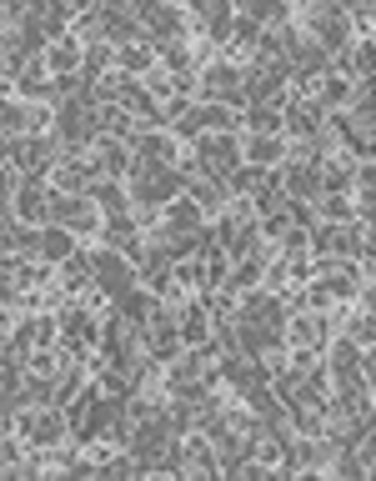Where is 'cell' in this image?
I'll list each match as a JSON object with an SVG mask.
<instances>
[{"instance_id": "cb8c5ba5", "label": "cell", "mask_w": 376, "mask_h": 481, "mask_svg": "<svg viewBox=\"0 0 376 481\" xmlns=\"http://www.w3.org/2000/svg\"><path fill=\"white\" fill-rule=\"evenodd\" d=\"M46 65L56 71V80H61L65 71H75V65H81V40H50Z\"/></svg>"}, {"instance_id": "1f68e13d", "label": "cell", "mask_w": 376, "mask_h": 481, "mask_svg": "<svg viewBox=\"0 0 376 481\" xmlns=\"http://www.w3.org/2000/svg\"><path fill=\"white\" fill-rule=\"evenodd\" d=\"M50 336H56V326H50L46 316H36L30 326H21V331H15V342H11V346H21V351H25V346H46Z\"/></svg>"}, {"instance_id": "8992f818", "label": "cell", "mask_w": 376, "mask_h": 481, "mask_svg": "<svg viewBox=\"0 0 376 481\" xmlns=\"http://www.w3.org/2000/svg\"><path fill=\"white\" fill-rule=\"evenodd\" d=\"M96 286H100V296L125 301V296H131V256H121V251H96Z\"/></svg>"}, {"instance_id": "5b68a950", "label": "cell", "mask_w": 376, "mask_h": 481, "mask_svg": "<svg viewBox=\"0 0 376 481\" xmlns=\"http://www.w3.org/2000/svg\"><path fill=\"white\" fill-rule=\"evenodd\" d=\"M281 186H286L291 201H321L326 196V161H296L291 156L281 165Z\"/></svg>"}, {"instance_id": "7402d4cb", "label": "cell", "mask_w": 376, "mask_h": 481, "mask_svg": "<svg viewBox=\"0 0 376 481\" xmlns=\"http://www.w3.org/2000/svg\"><path fill=\"white\" fill-rule=\"evenodd\" d=\"M90 281H96V256L75 251L71 261L61 266V286H65V291H81V286H90Z\"/></svg>"}, {"instance_id": "8fae6325", "label": "cell", "mask_w": 376, "mask_h": 481, "mask_svg": "<svg viewBox=\"0 0 376 481\" xmlns=\"http://www.w3.org/2000/svg\"><path fill=\"white\" fill-rule=\"evenodd\" d=\"M131 151H136V165H146V171H166V165L175 161V140L161 136V131H141Z\"/></svg>"}, {"instance_id": "52a82bcc", "label": "cell", "mask_w": 376, "mask_h": 481, "mask_svg": "<svg viewBox=\"0 0 376 481\" xmlns=\"http://www.w3.org/2000/svg\"><path fill=\"white\" fill-rule=\"evenodd\" d=\"M50 226H65V231H90L96 226V201L90 196H56V206H50Z\"/></svg>"}, {"instance_id": "7a4b0ae2", "label": "cell", "mask_w": 376, "mask_h": 481, "mask_svg": "<svg viewBox=\"0 0 376 481\" xmlns=\"http://www.w3.org/2000/svg\"><path fill=\"white\" fill-rule=\"evenodd\" d=\"M306 30H312V40L326 55H341L351 46V15L337 11V5H312L306 11Z\"/></svg>"}, {"instance_id": "6da1fadb", "label": "cell", "mask_w": 376, "mask_h": 481, "mask_svg": "<svg viewBox=\"0 0 376 481\" xmlns=\"http://www.w3.org/2000/svg\"><path fill=\"white\" fill-rule=\"evenodd\" d=\"M21 436L30 446H61L71 436V417H65L61 401H46V406H30L21 421Z\"/></svg>"}, {"instance_id": "d4e9b609", "label": "cell", "mask_w": 376, "mask_h": 481, "mask_svg": "<svg viewBox=\"0 0 376 481\" xmlns=\"http://www.w3.org/2000/svg\"><path fill=\"white\" fill-rule=\"evenodd\" d=\"M90 201H96L106 215H125V211H131V196H125V190L115 186V181H111V186H106V181H96V190H90Z\"/></svg>"}, {"instance_id": "e575fe53", "label": "cell", "mask_w": 376, "mask_h": 481, "mask_svg": "<svg viewBox=\"0 0 376 481\" xmlns=\"http://www.w3.org/2000/svg\"><path fill=\"white\" fill-rule=\"evenodd\" d=\"M156 55H161L166 65H175V71H186V65H191V46H186V40H166V46H156Z\"/></svg>"}, {"instance_id": "484cf974", "label": "cell", "mask_w": 376, "mask_h": 481, "mask_svg": "<svg viewBox=\"0 0 376 481\" xmlns=\"http://www.w3.org/2000/svg\"><path fill=\"white\" fill-rule=\"evenodd\" d=\"M246 126L256 131V136H281V126H286V115L276 111V105H251Z\"/></svg>"}, {"instance_id": "30bf717a", "label": "cell", "mask_w": 376, "mask_h": 481, "mask_svg": "<svg viewBox=\"0 0 376 481\" xmlns=\"http://www.w3.org/2000/svg\"><path fill=\"white\" fill-rule=\"evenodd\" d=\"M50 206H56V196H50L40 181H25L11 196V211L21 215V221H30V226H36V221H50Z\"/></svg>"}, {"instance_id": "3957f363", "label": "cell", "mask_w": 376, "mask_h": 481, "mask_svg": "<svg viewBox=\"0 0 376 481\" xmlns=\"http://www.w3.org/2000/svg\"><path fill=\"white\" fill-rule=\"evenodd\" d=\"M201 101L206 105H241L246 101V76L226 61L206 65V71H201Z\"/></svg>"}, {"instance_id": "d590c367", "label": "cell", "mask_w": 376, "mask_h": 481, "mask_svg": "<svg viewBox=\"0 0 376 481\" xmlns=\"http://www.w3.org/2000/svg\"><path fill=\"white\" fill-rule=\"evenodd\" d=\"M156 61V46H121V65L125 71H146Z\"/></svg>"}, {"instance_id": "f1b7e54d", "label": "cell", "mask_w": 376, "mask_h": 481, "mask_svg": "<svg viewBox=\"0 0 376 481\" xmlns=\"http://www.w3.org/2000/svg\"><path fill=\"white\" fill-rule=\"evenodd\" d=\"M181 467H186V471H201V477H206V471H216L221 461L206 451V442H181Z\"/></svg>"}, {"instance_id": "f35d334b", "label": "cell", "mask_w": 376, "mask_h": 481, "mask_svg": "<svg viewBox=\"0 0 376 481\" xmlns=\"http://www.w3.org/2000/svg\"><path fill=\"white\" fill-rule=\"evenodd\" d=\"M356 186L362 196H376V165H356Z\"/></svg>"}, {"instance_id": "d6986e66", "label": "cell", "mask_w": 376, "mask_h": 481, "mask_svg": "<svg viewBox=\"0 0 376 481\" xmlns=\"http://www.w3.org/2000/svg\"><path fill=\"white\" fill-rule=\"evenodd\" d=\"M96 171L100 176H125V171H131V146H121V140H100Z\"/></svg>"}, {"instance_id": "83f0119b", "label": "cell", "mask_w": 376, "mask_h": 481, "mask_svg": "<svg viewBox=\"0 0 376 481\" xmlns=\"http://www.w3.org/2000/svg\"><path fill=\"white\" fill-rule=\"evenodd\" d=\"M206 105H186V111H175V136H186V140H201L206 136Z\"/></svg>"}, {"instance_id": "8d00e7d4", "label": "cell", "mask_w": 376, "mask_h": 481, "mask_svg": "<svg viewBox=\"0 0 376 481\" xmlns=\"http://www.w3.org/2000/svg\"><path fill=\"white\" fill-rule=\"evenodd\" d=\"M256 276H261V256H246V261H241V271H236V281H231V286H241V291H251V286H256Z\"/></svg>"}, {"instance_id": "5bb4252c", "label": "cell", "mask_w": 376, "mask_h": 481, "mask_svg": "<svg viewBox=\"0 0 376 481\" xmlns=\"http://www.w3.org/2000/svg\"><path fill=\"white\" fill-rule=\"evenodd\" d=\"M221 376L231 381L236 392H256V386H261V381L271 376V371H266L261 361H256V356H231V361H221Z\"/></svg>"}, {"instance_id": "7c38bea8", "label": "cell", "mask_w": 376, "mask_h": 481, "mask_svg": "<svg viewBox=\"0 0 376 481\" xmlns=\"http://www.w3.org/2000/svg\"><path fill=\"white\" fill-rule=\"evenodd\" d=\"M241 316L256 321V326H266V331H286V311H281V301L266 296V291H251L246 301H241Z\"/></svg>"}, {"instance_id": "f546056e", "label": "cell", "mask_w": 376, "mask_h": 481, "mask_svg": "<svg viewBox=\"0 0 376 481\" xmlns=\"http://www.w3.org/2000/svg\"><path fill=\"white\" fill-rule=\"evenodd\" d=\"M266 181H271V171H266V165H241V171H231V190H236V196H246V190H261Z\"/></svg>"}, {"instance_id": "d6a6232c", "label": "cell", "mask_w": 376, "mask_h": 481, "mask_svg": "<svg viewBox=\"0 0 376 481\" xmlns=\"http://www.w3.org/2000/svg\"><path fill=\"white\" fill-rule=\"evenodd\" d=\"M316 211H321L331 226H351V211H356V206H351L346 196H321V201H316Z\"/></svg>"}, {"instance_id": "9a60e30c", "label": "cell", "mask_w": 376, "mask_h": 481, "mask_svg": "<svg viewBox=\"0 0 376 481\" xmlns=\"http://www.w3.org/2000/svg\"><path fill=\"white\" fill-rule=\"evenodd\" d=\"M312 246L321 256H356L362 251V236H356V226H321Z\"/></svg>"}, {"instance_id": "4316f807", "label": "cell", "mask_w": 376, "mask_h": 481, "mask_svg": "<svg viewBox=\"0 0 376 481\" xmlns=\"http://www.w3.org/2000/svg\"><path fill=\"white\" fill-rule=\"evenodd\" d=\"M291 342L312 346V351H316V346L326 342V321L321 316H296V321H291Z\"/></svg>"}, {"instance_id": "4fadbf2b", "label": "cell", "mask_w": 376, "mask_h": 481, "mask_svg": "<svg viewBox=\"0 0 376 481\" xmlns=\"http://www.w3.org/2000/svg\"><path fill=\"white\" fill-rule=\"evenodd\" d=\"M136 15L150 26V40H156V46L181 40V26H186V15L181 11H171V5H146V11H136Z\"/></svg>"}, {"instance_id": "277c9868", "label": "cell", "mask_w": 376, "mask_h": 481, "mask_svg": "<svg viewBox=\"0 0 376 481\" xmlns=\"http://www.w3.org/2000/svg\"><path fill=\"white\" fill-rule=\"evenodd\" d=\"M131 196H136L141 206H171L175 196H181V171H175V165H166V171L136 165V171H131Z\"/></svg>"}, {"instance_id": "60d3db41", "label": "cell", "mask_w": 376, "mask_h": 481, "mask_svg": "<svg viewBox=\"0 0 376 481\" xmlns=\"http://www.w3.org/2000/svg\"><path fill=\"white\" fill-rule=\"evenodd\" d=\"M362 301H366V311L376 316V286H366V291H362Z\"/></svg>"}, {"instance_id": "2e32d148", "label": "cell", "mask_w": 376, "mask_h": 481, "mask_svg": "<svg viewBox=\"0 0 376 481\" xmlns=\"http://www.w3.org/2000/svg\"><path fill=\"white\" fill-rule=\"evenodd\" d=\"M71 256H75V231H65V226H46V231H40V261L65 266Z\"/></svg>"}, {"instance_id": "9c48e42d", "label": "cell", "mask_w": 376, "mask_h": 481, "mask_svg": "<svg viewBox=\"0 0 376 481\" xmlns=\"http://www.w3.org/2000/svg\"><path fill=\"white\" fill-rule=\"evenodd\" d=\"M286 131H291L296 140L321 136V131H326V105H321V101H306V96H301V101H291V105H286Z\"/></svg>"}, {"instance_id": "ab89813d", "label": "cell", "mask_w": 376, "mask_h": 481, "mask_svg": "<svg viewBox=\"0 0 376 481\" xmlns=\"http://www.w3.org/2000/svg\"><path fill=\"white\" fill-rule=\"evenodd\" d=\"M337 301V296H331V286H312V291H306V306H316V311H321V306H331Z\"/></svg>"}, {"instance_id": "4dcf8cb0", "label": "cell", "mask_w": 376, "mask_h": 481, "mask_svg": "<svg viewBox=\"0 0 376 481\" xmlns=\"http://www.w3.org/2000/svg\"><path fill=\"white\" fill-rule=\"evenodd\" d=\"M346 65H351V71H362L366 80H376V40H356L351 55H346Z\"/></svg>"}, {"instance_id": "603a6c76", "label": "cell", "mask_w": 376, "mask_h": 481, "mask_svg": "<svg viewBox=\"0 0 376 481\" xmlns=\"http://www.w3.org/2000/svg\"><path fill=\"white\" fill-rule=\"evenodd\" d=\"M181 342H186V346H206V342H211V316H206L201 306H186V311H181Z\"/></svg>"}, {"instance_id": "44dd1931", "label": "cell", "mask_w": 376, "mask_h": 481, "mask_svg": "<svg viewBox=\"0 0 376 481\" xmlns=\"http://www.w3.org/2000/svg\"><path fill=\"white\" fill-rule=\"evenodd\" d=\"M281 156H286V140L281 136H251L246 140V161L251 165H266V171H271V161H281ZM286 165V161H281Z\"/></svg>"}, {"instance_id": "ba28073f", "label": "cell", "mask_w": 376, "mask_h": 481, "mask_svg": "<svg viewBox=\"0 0 376 481\" xmlns=\"http://www.w3.org/2000/svg\"><path fill=\"white\" fill-rule=\"evenodd\" d=\"M5 156H11V171L36 181L50 161V140L46 136H30V140H5Z\"/></svg>"}, {"instance_id": "ffe728a7", "label": "cell", "mask_w": 376, "mask_h": 481, "mask_svg": "<svg viewBox=\"0 0 376 481\" xmlns=\"http://www.w3.org/2000/svg\"><path fill=\"white\" fill-rule=\"evenodd\" d=\"M201 206L191 201V196H175L171 206H166V231H201Z\"/></svg>"}, {"instance_id": "ac0fdd59", "label": "cell", "mask_w": 376, "mask_h": 481, "mask_svg": "<svg viewBox=\"0 0 376 481\" xmlns=\"http://www.w3.org/2000/svg\"><path fill=\"white\" fill-rule=\"evenodd\" d=\"M36 126H40V111H36V105H25V101L5 105V140H25V131L36 136Z\"/></svg>"}, {"instance_id": "e0dca14e", "label": "cell", "mask_w": 376, "mask_h": 481, "mask_svg": "<svg viewBox=\"0 0 376 481\" xmlns=\"http://www.w3.org/2000/svg\"><path fill=\"white\" fill-rule=\"evenodd\" d=\"M61 336L71 342V351L81 356V346L96 342V316H90V311H81V306H75V311H65V316H61Z\"/></svg>"}, {"instance_id": "836d02e7", "label": "cell", "mask_w": 376, "mask_h": 481, "mask_svg": "<svg viewBox=\"0 0 376 481\" xmlns=\"http://www.w3.org/2000/svg\"><path fill=\"white\" fill-rule=\"evenodd\" d=\"M341 101H356L346 86V76H326L321 80V105H341Z\"/></svg>"}, {"instance_id": "74e56055", "label": "cell", "mask_w": 376, "mask_h": 481, "mask_svg": "<svg viewBox=\"0 0 376 481\" xmlns=\"http://www.w3.org/2000/svg\"><path fill=\"white\" fill-rule=\"evenodd\" d=\"M241 15H251V21L261 26V21H281V15H286V11H281V5H266V0H256V5H246V11H241Z\"/></svg>"}]
</instances>
